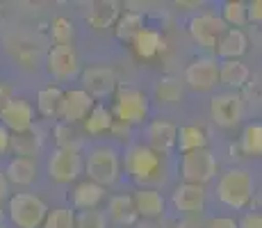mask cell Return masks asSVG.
<instances>
[{"mask_svg": "<svg viewBox=\"0 0 262 228\" xmlns=\"http://www.w3.org/2000/svg\"><path fill=\"white\" fill-rule=\"evenodd\" d=\"M121 171V158L112 146H96L89 151L87 160H84V174L87 180L96 182L100 187L114 185Z\"/></svg>", "mask_w": 262, "mask_h": 228, "instance_id": "277c9868", "label": "cell"}, {"mask_svg": "<svg viewBox=\"0 0 262 228\" xmlns=\"http://www.w3.org/2000/svg\"><path fill=\"white\" fill-rule=\"evenodd\" d=\"M103 199H105V187L96 185L92 180L78 182L71 192V203L78 210H96Z\"/></svg>", "mask_w": 262, "mask_h": 228, "instance_id": "ffe728a7", "label": "cell"}, {"mask_svg": "<svg viewBox=\"0 0 262 228\" xmlns=\"http://www.w3.org/2000/svg\"><path fill=\"white\" fill-rule=\"evenodd\" d=\"M212 121L221 128H233L244 116V96L239 91H224L210 100Z\"/></svg>", "mask_w": 262, "mask_h": 228, "instance_id": "30bf717a", "label": "cell"}, {"mask_svg": "<svg viewBox=\"0 0 262 228\" xmlns=\"http://www.w3.org/2000/svg\"><path fill=\"white\" fill-rule=\"evenodd\" d=\"M43 228H75V212L71 208H53L48 210Z\"/></svg>", "mask_w": 262, "mask_h": 228, "instance_id": "1f68e13d", "label": "cell"}, {"mask_svg": "<svg viewBox=\"0 0 262 228\" xmlns=\"http://www.w3.org/2000/svg\"><path fill=\"white\" fill-rule=\"evenodd\" d=\"M135 210H137L139 217H146V219H153V217L164 215V196L160 194L153 187H142L139 192H135L133 196Z\"/></svg>", "mask_w": 262, "mask_h": 228, "instance_id": "d6986e66", "label": "cell"}, {"mask_svg": "<svg viewBox=\"0 0 262 228\" xmlns=\"http://www.w3.org/2000/svg\"><path fill=\"white\" fill-rule=\"evenodd\" d=\"M94 105L96 100L84 89H67L62 98V108H59V119H62V123H80L89 116Z\"/></svg>", "mask_w": 262, "mask_h": 228, "instance_id": "5bb4252c", "label": "cell"}, {"mask_svg": "<svg viewBox=\"0 0 262 228\" xmlns=\"http://www.w3.org/2000/svg\"><path fill=\"white\" fill-rule=\"evenodd\" d=\"M7 196H9V182L5 178V174H0V203H3Z\"/></svg>", "mask_w": 262, "mask_h": 228, "instance_id": "ab89813d", "label": "cell"}, {"mask_svg": "<svg viewBox=\"0 0 262 228\" xmlns=\"http://www.w3.org/2000/svg\"><path fill=\"white\" fill-rule=\"evenodd\" d=\"M180 178L189 185H203L216 176V158L210 149L189 151L180 155Z\"/></svg>", "mask_w": 262, "mask_h": 228, "instance_id": "5b68a950", "label": "cell"}, {"mask_svg": "<svg viewBox=\"0 0 262 228\" xmlns=\"http://www.w3.org/2000/svg\"><path fill=\"white\" fill-rule=\"evenodd\" d=\"M7 217L16 228H43V221L48 217V205L43 203L41 196L18 192V194L9 196Z\"/></svg>", "mask_w": 262, "mask_h": 228, "instance_id": "7a4b0ae2", "label": "cell"}, {"mask_svg": "<svg viewBox=\"0 0 262 228\" xmlns=\"http://www.w3.org/2000/svg\"><path fill=\"white\" fill-rule=\"evenodd\" d=\"M237 228H262V212H244L237 221Z\"/></svg>", "mask_w": 262, "mask_h": 228, "instance_id": "d590c367", "label": "cell"}, {"mask_svg": "<svg viewBox=\"0 0 262 228\" xmlns=\"http://www.w3.org/2000/svg\"><path fill=\"white\" fill-rule=\"evenodd\" d=\"M114 123V114L112 110H107L105 105H94V110L89 112V116L84 119V130L89 135H103V133H110Z\"/></svg>", "mask_w": 262, "mask_h": 228, "instance_id": "83f0119b", "label": "cell"}, {"mask_svg": "<svg viewBox=\"0 0 262 228\" xmlns=\"http://www.w3.org/2000/svg\"><path fill=\"white\" fill-rule=\"evenodd\" d=\"M82 89L94 100H103L117 91V75L107 67H89L82 71Z\"/></svg>", "mask_w": 262, "mask_h": 228, "instance_id": "4fadbf2b", "label": "cell"}, {"mask_svg": "<svg viewBox=\"0 0 262 228\" xmlns=\"http://www.w3.org/2000/svg\"><path fill=\"white\" fill-rule=\"evenodd\" d=\"M107 217L100 210H78L75 212V228H105Z\"/></svg>", "mask_w": 262, "mask_h": 228, "instance_id": "d6a6232c", "label": "cell"}, {"mask_svg": "<svg viewBox=\"0 0 262 228\" xmlns=\"http://www.w3.org/2000/svg\"><path fill=\"white\" fill-rule=\"evenodd\" d=\"M171 203L183 215H201L205 208V187L180 182L171 194Z\"/></svg>", "mask_w": 262, "mask_h": 228, "instance_id": "9a60e30c", "label": "cell"}, {"mask_svg": "<svg viewBox=\"0 0 262 228\" xmlns=\"http://www.w3.org/2000/svg\"><path fill=\"white\" fill-rule=\"evenodd\" d=\"M246 21L262 23V0H251V3H246Z\"/></svg>", "mask_w": 262, "mask_h": 228, "instance_id": "8d00e7d4", "label": "cell"}, {"mask_svg": "<svg viewBox=\"0 0 262 228\" xmlns=\"http://www.w3.org/2000/svg\"><path fill=\"white\" fill-rule=\"evenodd\" d=\"M112 114H114V119L125 126L142 123L146 116H148V98H146V94L142 89L121 87L117 89V96H114Z\"/></svg>", "mask_w": 262, "mask_h": 228, "instance_id": "8992f818", "label": "cell"}, {"mask_svg": "<svg viewBox=\"0 0 262 228\" xmlns=\"http://www.w3.org/2000/svg\"><path fill=\"white\" fill-rule=\"evenodd\" d=\"M214 50L221 57V62H226V59H239L249 50V39H246V34L239 28H228L221 34L219 42H216Z\"/></svg>", "mask_w": 262, "mask_h": 228, "instance_id": "ac0fdd59", "label": "cell"}, {"mask_svg": "<svg viewBox=\"0 0 262 228\" xmlns=\"http://www.w3.org/2000/svg\"><path fill=\"white\" fill-rule=\"evenodd\" d=\"M0 123L14 135L30 133L34 128V108L23 98H9L0 110Z\"/></svg>", "mask_w": 262, "mask_h": 228, "instance_id": "8fae6325", "label": "cell"}, {"mask_svg": "<svg viewBox=\"0 0 262 228\" xmlns=\"http://www.w3.org/2000/svg\"><path fill=\"white\" fill-rule=\"evenodd\" d=\"M133 46H135V53H137L139 57L150 59V57H155V55L164 48V39H162V34L155 32V30L144 28L142 32L135 37Z\"/></svg>", "mask_w": 262, "mask_h": 228, "instance_id": "4316f807", "label": "cell"}, {"mask_svg": "<svg viewBox=\"0 0 262 228\" xmlns=\"http://www.w3.org/2000/svg\"><path fill=\"white\" fill-rule=\"evenodd\" d=\"M55 139H57V146L80 149V141L75 139V133L71 130V123H59L57 128H55Z\"/></svg>", "mask_w": 262, "mask_h": 228, "instance_id": "e575fe53", "label": "cell"}, {"mask_svg": "<svg viewBox=\"0 0 262 228\" xmlns=\"http://www.w3.org/2000/svg\"><path fill=\"white\" fill-rule=\"evenodd\" d=\"M5 178L7 182H14V185H32L34 180H37V162L34 158H21V155H16V158L9 160L7 169H5Z\"/></svg>", "mask_w": 262, "mask_h": 228, "instance_id": "7402d4cb", "label": "cell"}, {"mask_svg": "<svg viewBox=\"0 0 262 228\" xmlns=\"http://www.w3.org/2000/svg\"><path fill=\"white\" fill-rule=\"evenodd\" d=\"M255 192L253 176L246 169H228L226 174H221L219 182H216V199L224 205L233 208V210H242L251 203Z\"/></svg>", "mask_w": 262, "mask_h": 228, "instance_id": "6da1fadb", "label": "cell"}, {"mask_svg": "<svg viewBox=\"0 0 262 228\" xmlns=\"http://www.w3.org/2000/svg\"><path fill=\"white\" fill-rule=\"evenodd\" d=\"M144 28L146 25H144V18L139 12H123L117 18V23H114V34H117V39H121V42L133 44L135 37H137Z\"/></svg>", "mask_w": 262, "mask_h": 228, "instance_id": "484cf974", "label": "cell"}, {"mask_svg": "<svg viewBox=\"0 0 262 228\" xmlns=\"http://www.w3.org/2000/svg\"><path fill=\"white\" fill-rule=\"evenodd\" d=\"M205 228H237V221L233 217H212Z\"/></svg>", "mask_w": 262, "mask_h": 228, "instance_id": "74e56055", "label": "cell"}, {"mask_svg": "<svg viewBox=\"0 0 262 228\" xmlns=\"http://www.w3.org/2000/svg\"><path fill=\"white\" fill-rule=\"evenodd\" d=\"M146 137H148V144H146L148 149H153L155 153H169L176 146V139H178V128L171 121L158 119L148 123Z\"/></svg>", "mask_w": 262, "mask_h": 228, "instance_id": "2e32d148", "label": "cell"}, {"mask_svg": "<svg viewBox=\"0 0 262 228\" xmlns=\"http://www.w3.org/2000/svg\"><path fill=\"white\" fill-rule=\"evenodd\" d=\"M187 30H189V37L194 39L201 48L214 50L216 42H219L221 34L228 30V25L221 21V16H216L212 12H201V14H196V16H191Z\"/></svg>", "mask_w": 262, "mask_h": 228, "instance_id": "9c48e42d", "label": "cell"}, {"mask_svg": "<svg viewBox=\"0 0 262 228\" xmlns=\"http://www.w3.org/2000/svg\"><path fill=\"white\" fill-rule=\"evenodd\" d=\"M50 34H53L55 44H71V39H73V23L69 21L67 16L53 18V25H50Z\"/></svg>", "mask_w": 262, "mask_h": 228, "instance_id": "836d02e7", "label": "cell"}, {"mask_svg": "<svg viewBox=\"0 0 262 228\" xmlns=\"http://www.w3.org/2000/svg\"><path fill=\"white\" fill-rule=\"evenodd\" d=\"M46 69L50 78L57 80V82H67V80L75 78L80 73V57L73 44H55L48 50Z\"/></svg>", "mask_w": 262, "mask_h": 228, "instance_id": "ba28073f", "label": "cell"}, {"mask_svg": "<svg viewBox=\"0 0 262 228\" xmlns=\"http://www.w3.org/2000/svg\"><path fill=\"white\" fill-rule=\"evenodd\" d=\"M0 228H7V226H5V224H0Z\"/></svg>", "mask_w": 262, "mask_h": 228, "instance_id": "7bdbcfd3", "label": "cell"}, {"mask_svg": "<svg viewBox=\"0 0 262 228\" xmlns=\"http://www.w3.org/2000/svg\"><path fill=\"white\" fill-rule=\"evenodd\" d=\"M155 98L167 105L180 103V98H183V82H180V78H176V75L160 78L155 82Z\"/></svg>", "mask_w": 262, "mask_h": 228, "instance_id": "f1b7e54d", "label": "cell"}, {"mask_svg": "<svg viewBox=\"0 0 262 228\" xmlns=\"http://www.w3.org/2000/svg\"><path fill=\"white\" fill-rule=\"evenodd\" d=\"M125 171L135 182L139 185H148L155 182L162 174V155L155 153L153 149H148L146 144H133L128 146L123 158Z\"/></svg>", "mask_w": 262, "mask_h": 228, "instance_id": "3957f363", "label": "cell"}, {"mask_svg": "<svg viewBox=\"0 0 262 228\" xmlns=\"http://www.w3.org/2000/svg\"><path fill=\"white\" fill-rule=\"evenodd\" d=\"M3 219H5V212H3V210H0V224H3Z\"/></svg>", "mask_w": 262, "mask_h": 228, "instance_id": "b9f144b4", "label": "cell"}, {"mask_svg": "<svg viewBox=\"0 0 262 228\" xmlns=\"http://www.w3.org/2000/svg\"><path fill=\"white\" fill-rule=\"evenodd\" d=\"M84 162L80 155V149H69V146H57L48 158V176L55 182H73L82 174Z\"/></svg>", "mask_w": 262, "mask_h": 228, "instance_id": "52a82bcc", "label": "cell"}, {"mask_svg": "<svg viewBox=\"0 0 262 228\" xmlns=\"http://www.w3.org/2000/svg\"><path fill=\"white\" fill-rule=\"evenodd\" d=\"M221 21H224L228 28H242L246 25V3L242 0H226L221 5Z\"/></svg>", "mask_w": 262, "mask_h": 228, "instance_id": "4dcf8cb0", "label": "cell"}, {"mask_svg": "<svg viewBox=\"0 0 262 228\" xmlns=\"http://www.w3.org/2000/svg\"><path fill=\"white\" fill-rule=\"evenodd\" d=\"M64 89L59 85H48L39 89L37 94V112L46 119H59V108H62Z\"/></svg>", "mask_w": 262, "mask_h": 228, "instance_id": "603a6c76", "label": "cell"}, {"mask_svg": "<svg viewBox=\"0 0 262 228\" xmlns=\"http://www.w3.org/2000/svg\"><path fill=\"white\" fill-rule=\"evenodd\" d=\"M251 78V71L242 59H226L219 62V85H226L230 89H244Z\"/></svg>", "mask_w": 262, "mask_h": 228, "instance_id": "44dd1931", "label": "cell"}, {"mask_svg": "<svg viewBox=\"0 0 262 228\" xmlns=\"http://www.w3.org/2000/svg\"><path fill=\"white\" fill-rule=\"evenodd\" d=\"M12 98V91H9V87H5V85H0V110L5 108V103Z\"/></svg>", "mask_w": 262, "mask_h": 228, "instance_id": "60d3db41", "label": "cell"}, {"mask_svg": "<svg viewBox=\"0 0 262 228\" xmlns=\"http://www.w3.org/2000/svg\"><path fill=\"white\" fill-rule=\"evenodd\" d=\"M121 16L119 5L114 0H96V3L87 5V12H84V18L92 25L94 30H105L110 25L117 23V18Z\"/></svg>", "mask_w": 262, "mask_h": 228, "instance_id": "e0dca14e", "label": "cell"}, {"mask_svg": "<svg viewBox=\"0 0 262 228\" xmlns=\"http://www.w3.org/2000/svg\"><path fill=\"white\" fill-rule=\"evenodd\" d=\"M242 151L251 158H262V121H253L246 123L242 130Z\"/></svg>", "mask_w": 262, "mask_h": 228, "instance_id": "f546056e", "label": "cell"}, {"mask_svg": "<svg viewBox=\"0 0 262 228\" xmlns=\"http://www.w3.org/2000/svg\"><path fill=\"white\" fill-rule=\"evenodd\" d=\"M185 82L196 91H208L219 85V62L214 57H196L185 69Z\"/></svg>", "mask_w": 262, "mask_h": 228, "instance_id": "7c38bea8", "label": "cell"}, {"mask_svg": "<svg viewBox=\"0 0 262 228\" xmlns=\"http://www.w3.org/2000/svg\"><path fill=\"white\" fill-rule=\"evenodd\" d=\"M9 144H12V133L0 123V153H5V151L9 149Z\"/></svg>", "mask_w": 262, "mask_h": 228, "instance_id": "f35d334b", "label": "cell"}, {"mask_svg": "<svg viewBox=\"0 0 262 228\" xmlns=\"http://www.w3.org/2000/svg\"><path fill=\"white\" fill-rule=\"evenodd\" d=\"M180 155L189 153V151H199V149H208V135L201 126H183L178 128V139H176Z\"/></svg>", "mask_w": 262, "mask_h": 228, "instance_id": "d4e9b609", "label": "cell"}, {"mask_svg": "<svg viewBox=\"0 0 262 228\" xmlns=\"http://www.w3.org/2000/svg\"><path fill=\"white\" fill-rule=\"evenodd\" d=\"M107 215L112 221L117 224H135L137 219V210H135V203H133V196L128 194H117L110 199L107 203Z\"/></svg>", "mask_w": 262, "mask_h": 228, "instance_id": "cb8c5ba5", "label": "cell"}]
</instances>
